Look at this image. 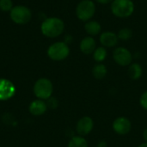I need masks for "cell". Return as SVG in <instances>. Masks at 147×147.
I'll return each instance as SVG.
<instances>
[{
	"mask_svg": "<svg viewBox=\"0 0 147 147\" xmlns=\"http://www.w3.org/2000/svg\"><path fill=\"white\" fill-rule=\"evenodd\" d=\"M112 128L115 133L119 135H127L132 130V122L128 118L125 116H120L114 121Z\"/></svg>",
	"mask_w": 147,
	"mask_h": 147,
	"instance_id": "obj_8",
	"label": "cell"
},
{
	"mask_svg": "<svg viewBox=\"0 0 147 147\" xmlns=\"http://www.w3.org/2000/svg\"><path fill=\"white\" fill-rule=\"evenodd\" d=\"M67 147H88V142L84 137L76 135L70 140Z\"/></svg>",
	"mask_w": 147,
	"mask_h": 147,
	"instance_id": "obj_18",
	"label": "cell"
},
{
	"mask_svg": "<svg viewBox=\"0 0 147 147\" xmlns=\"http://www.w3.org/2000/svg\"><path fill=\"white\" fill-rule=\"evenodd\" d=\"M84 30L90 36H96L101 34L102 32V26L101 24L95 20H90L85 22L84 24Z\"/></svg>",
	"mask_w": 147,
	"mask_h": 147,
	"instance_id": "obj_14",
	"label": "cell"
},
{
	"mask_svg": "<svg viewBox=\"0 0 147 147\" xmlns=\"http://www.w3.org/2000/svg\"><path fill=\"white\" fill-rule=\"evenodd\" d=\"M133 35H134V32L129 28H122L117 33L119 40H122V41L129 40L133 37Z\"/></svg>",
	"mask_w": 147,
	"mask_h": 147,
	"instance_id": "obj_19",
	"label": "cell"
},
{
	"mask_svg": "<svg viewBox=\"0 0 147 147\" xmlns=\"http://www.w3.org/2000/svg\"><path fill=\"white\" fill-rule=\"evenodd\" d=\"M138 147H147V142H144V143L140 144Z\"/></svg>",
	"mask_w": 147,
	"mask_h": 147,
	"instance_id": "obj_26",
	"label": "cell"
},
{
	"mask_svg": "<svg viewBox=\"0 0 147 147\" xmlns=\"http://www.w3.org/2000/svg\"><path fill=\"white\" fill-rule=\"evenodd\" d=\"M140 104L145 110H147V90L143 92L141 95L140 98Z\"/></svg>",
	"mask_w": 147,
	"mask_h": 147,
	"instance_id": "obj_21",
	"label": "cell"
},
{
	"mask_svg": "<svg viewBox=\"0 0 147 147\" xmlns=\"http://www.w3.org/2000/svg\"><path fill=\"white\" fill-rule=\"evenodd\" d=\"M47 109V103L40 99L33 101L29 105V112L33 115H36V116L42 115L46 113Z\"/></svg>",
	"mask_w": 147,
	"mask_h": 147,
	"instance_id": "obj_13",
	"label": "cell"
},
{
	"mask_svg": "<svg viewBox=\"0 0 147 147\" xmlns=\"http://www.w3.org/2000/svg\"><path fill=\"white\" fill-rule=\"evenodd\" d=\"M47 108L50 109H56L59 105V102L57 101L56 98L53 97H50L49 99H47Z\"/></svg>",
	"mask_w": 147,
	"mask_h": 147,
	"instance_id": "obj_22",
	"label": "cell"
},
{
	"mask_svg": "<svg viewBox=\"0 0 147 147\" xmlns=\"http://www.w3.org/2000/svg\"><path fill=\"white\" fill-rule=\"evenodd\" d=\"M10 19L16 24H26L32 17L30 9L24 5H16L12 8L9 12Z\"/></svg>",
	"mask_w": 147,
	"mask_h": 147,
	"instance_id": "obj_6",
	"label": "cell"
},
{
	"mask_svg": "<svg viewBox=\"0 0 147 147\" xmlns=\"http://www.w3.org/2000/svg\"><path fill=\"white\" fill-rule=\"evenodd\" d=\"M100 43L106 48L115 47L119 41L117 34L113 31H104L100 34L99 37Z\"/></svg>",
	"mask_w": 147,
	"mask_h": 147,
	"instance_id": "obj_11",
	"label": "cell"
},
{
	"mask_svg": "<svg viewBox=\"0 0 147 147\" xmlns=\"http://www.w3.org/2000/svg\"><path fill=\"white\" fill-rule=\"evenodd\" d=\"M127 74L132 80H138L142 77L143 74V68L140 64L137 62H133L127 70Z\"/></svg>",
	"mask_w": 147,
	"mask_h": 147,
	"instance_id": "obj_15",
	"label": "cell"
},
{
	"mask_svg": "<svg viewBox=\"0 0 147 147\" xmlns=\"http://www.w3.org/2000/svg\"><path fill=\"white\" fill-rule=\"evenodd\" d=\"M110 9L115 16L127 18L134 14L135 5L133 0H114L111 3Z\"/></svg>",
	"mask_w": 147,
	"mask_h": 147,
	"instance_id": "obj_2",
	"label": "cell"
},
{
	"mask_svg": "<svg viewBox=\"0 0 147 147\" xmlns=\"http://www.w3.org/2000/svg\"><path fill=\"white\" fill-rule=\"evenodd\" d=\"M13 2L11 0H0V9L3 12H7L12 9Z\"/></svg>",
	"mask_w": 147,
	"mask_h": 147,
	"instance_id": "obj_20",
	"label": "cell"
},
{
	"mask_svg": "<svg viewBox=\"0 0 147 147\" xmlns=\"http://www.w3.org/2000/svg\"><path fill=\"white\" fill-rule=\"evenodd\" d=\"M70 54V47L65 41L53 43L47 49L48 57L54 61H62Z\"/></svg>",
	"mask_w": 147,
	"mask_h": 147,
	"instance_id": "obj_4",
	"label": "cell"
},
{
	"mask_svg": "<svg viewBox=\"0 0 147 147\" xmlns=\"http://www.w3.org/2000/svg\"><path fill=\"white\" fill-rule=\"evenodd\" d=\"M64 30L65 22L59 17H48L42 22L40 26L41 33L48 38H56L63 34Z\"/></svg>",
	"mask_w": 147,
	"mask_h": 147,
	"instance_id": "obj_1",
	"label": "cell"
},
{
	"mask_svg": "<svg viewBox=\"0 0 147 147\" xmlns=\"http://www.w3.org/2000/svg\"><path fill=\"white\" fill-rule=\"evenodd\" d=\"M79 48H80V51L85 55L92 54L95 49L96 48V43L95 39L90 35L84 37L82 40L80 41Z\"/></svg>",
	"mask_w": 147,
	"mask_h": 147,
	"instance_id": "obj_12",
	"label": "cell"
},
{
	"mask_svg": "<svg viewBox=\"0 0 147 147\" xmlns=\"http://www.w3.org/2000/svg\"><path fill=\"white\" fill-rule=\"evenodd\" d=\"M97 147H108V144L105 140H101L98 142Z\"/></svg>",
	"mask_w": 147,
	"mask_h": 147,
	"instance_id": "obj_24",
	"label": "cell"
},
{
	"mask_svg": "<svg viewBox=\"0 0 147 147\" xmlns=\"http://www.w3.org/2000/svg\"><path fill=\"white\" fill-rule=\"evenodd\" d=\"M96 4L92 0H81L76 7V16L82 22L92 19L96 13Z\"/></svg>",
	"mask_w": 147,
	"mask_h": 147,
	"instance_id": "obj_3",
	"label": "cell"
},
{
	"mask_svg": "<svg viewBox=\"0 0 147 147\" xmlns=\"http://www.w3.org/2000/svg\"><path fill=\"white\" fill-rule=\"evenodd\" d=\"M113 59L115 62L121 66H129L133 63V53L124 47H115L113 51Z\"/></svg>",
	"mask_w": 147,
	"mask_h": 147,
	"instance_id": "obj_7",
	"label": "cell"
},
{
	"mask_svg": "<svg viewBox=\"0 0 147 147\" xmlns=\"http://www.w3.org/2000/svg\"><path fill=\"white\" fill-rule=\"evenodd\" d=\"M16 93L14 84L6 79L0 78V101H5L11 98Z\"/></svg>",
	"mask_w": 147,
	"mask_h": 147,
	"instance_id": "obj_10",
	"label": "cell"
},
{
	"mask_svg": "<svg viewBox=\"0 0 147 147\" xmlns=\"http://www.w3.org/2000/svg\"><path fill=\"white\" fill-rule=\"evenodd\" d=\"M143 139H144L145 142H147V127L143 132Z\"/></svg>",
	"mask_w": 147,
	"mask_h": 147,
	"instance_id": "obj_25",
	"label": "cell"
},
{
	"mask_svg": "<svg viewBox=\"0 0 147 147\" xmlns=\"http://www.w3.org/2000/svg\"><path fill=\"white\" fill-rule=\"evenodd\" d=\"M108 74L107 66L103 63H97L92 68V75L97 80L103 79Z\"/></svg>",
	"mask_w": 147,
	"mask_h": 147,
	"instance_id": "obj_16",
	"label": "cell"
},
{
	"mask_svg": "<svg viewBox=\"0 0 147 147\" xmlns=\"http://www.w3.org/2000/svg\"><path fill=\"white\" fill-rule=\"evenodd\" d=\"M95 1L97 2L98 3H101V4H107V3H112L114 0H95Z\"/></svg>",
	"mask_w": 147,
	"mask_h": 147,
	"instance_id": "obj_23",
	"label": "cell"
},
{
	"mask_svg": "<svg viewBox=\"0 0 147 147\" xmlns=\"http://www.w3.org/2000/svg\"><path fill=\"white\" fill-rule=\"evenodd\" d=\"M53 92V83L48 78H40L34 85V93L40 100H47L52 96Z\"/></svg>",
	"mask_w": 147,
	"mask_h": 147,
	"instance_id": "obj_5",
	"label": "cell"
},
{
	"mask_svg": "<svg viewBox=\"0 0 147 147\" xmlns=\"http://www.w3.org/2000/svg\"><path fill=\"white\" fill-rule=\"evenodd\" d=\"M92 55H93L94 60L96 63H102L108 56V52H107L106 47L101 46V47H98L95 49Z\"/></svg>",
	"mask_w": 147,
	"mask_h": 147,
	"instance_id": "obj_17",
	"label": "cell"
},
{
	"mask_svg": "<svg viewBox=\"0 0 147 147\" xmlns=\"http://www.w3.org/2000/svg\"><path fill=\"white\" fill-rule=\"evenodd\" d=\"M94 128V121L90 116H83L78 120L76 125V132L80 136H86L90 134Z\"/></svg>",
	"mask_w": 147,
	"mask_h": 147,
	"instance_id": "obj_9",
	"label": "cell"
}]
</instances>
